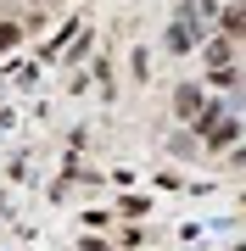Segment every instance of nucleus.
<instances>
[{
    "mask_svg": "<svg viewBox=\"0 0 246 251\" xmlns=\"http://www.w3.org/2000/svg\"><path fill=\"white\" fill-rule=\"evenodd\" d=\"M173 106H179V117H201V90H196V84H185V90L173 95Z\"/></svg>",
    "mask_w": 246,
    "mask_h": 251,
    "instance_id": "obj_1",
    "label": "nucleus"
},
{
    "mask_svg": "<svg viewBox=\"0 0 246 251\" xmlns=\"http://www.w3.org/2000/svg\"><path fill=\"white\" fill-rule=\"evenodd\" d=\"M17 45V23H0V50H11Z\"/></svg>",
    "mask_w": 246,
    "mask_h": 251,
    "instance_id": "obj_2",
    "label": "nucleus"
}]
</instances>
